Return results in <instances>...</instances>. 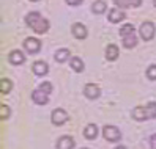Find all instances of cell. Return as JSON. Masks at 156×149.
I'll return each instance as SVG.
<instances>
[{
    "mask_svg": "<svg viewBox=\"0 0 156 149\" xmlns=\"http://www.w3.org/2000/svg\"><path fill=\"white\" fill-rule=\"evenodd\" d=\"M25 22H27V25H29L35 33L43 35V33H46V32L49 30V22H48V19H44V17H43L40 13H36V11H32V13L27 14Z\"/></svg>",
    "mask_w": 156,
    "mask_h": 149,
    "instance_id": "obj_1",
    "label": "cell"
},
{
    "mask_svg": "<svg viewBox=\"0 0 156 149\" xmlns=\"http://www.w3.org/2000/svg\"><path fill=\"white\" fill-rule=\"evenodd\" d=\"M133 118L136 121H147L156 118V102H148L142 107H136L133 110Z\"/></svg>",
    "mask_w": 156,
    "mask_h": 149,
    "instance_id": "obj_2",
    "label": "cell"
},
{
    "mask_svg": "<svg viewBox=\"0 0 156 149\" xmlns=\"http://www.w3.org/2000/svg\"><path fill=\"white\" fill-rule=\"evenodd\" d=\"M52 93V85L49 82H44L40 85V88H36L33 93H32V99L35 104L38 105H46L49 102V94Z\"/></svg>",
    "mask_w": 156,
    "mask_h": 149,
    "instance_id": "obj_3",
    "label": "cell"
},
{
    "mask_svg": "<svg viewBox=\"0 0 156 149\" xmlns=\"http://www.w3.org/2000/svg\"><path fill=\"white\" fill-rule=\"evenodd\" d=\"M120 36L123 39V46L126 49H133L137 44V36L134 35V27L131 24H125L120 30Z\"/></svg>",
    "mask_w": 156,
    "mask_h": 149,
    "instance_id": "obj_4",
    "label": "cell"
},
{
    "mask_svg": "<svg viewBox=\"0 0 156 149\" xmlns=\"http://www.w3.org/2000/svg\"><path fill=\"white\" fill-rule=\"evenodd\" d=\"M139 33H140V38H142L144 41H150V39H153V36H154V33H156V27H154L153 22L147 21V22H144V24L140 25Z\"/></svg>",
    "mask_w": 156,
    "mask_h": 149,
    "instance_id": "obj_5",
    "label": "cell"
},
{
    "mask_svg": "<svg viewBox=\"0 0 156 149\" xmlns=\"http://www.w3.org/2000/svg\"><path fill=\"white\" fill-rule=\"evenodd\" d=\"M103 135H104V138L107 140V141H111V143H117V141H120V138H122L120 130H118L115 126H104Z\"/></svg>",
    "mask_w": 156,
    "mask_h": 149,
    "instance_id": "obj_6",
    "label": "cell"
},
{
    "mask_svg": "<svg viewBox=\"0 0 156 149\" xmlns=\"http://www.w3.org/2000/svg\"><path fill=\"white\" fill-rule=\"evenodd\" d=\"M51 121H52V124H55V126H63L68 121V113L63 108H55L51 115Z\"/></svg>",
    "mask_w": 156,
    "mask_h": 149,
    "instance_id": "obj_7",
    "label": "cell"
},
{
    "mask_svg": "<svg viewBox=\"0 0 156 149\" xmlns=\"http://www.w3.org/2000/svg\"><path fill=\"white\" fill-rule=\"evenodd\" d=\"M24 49L29 52V53L40 52V49H41V41L36 39V38H27V39L24 41Z\"/></svg>",
    "mask_w": 156,
    "mask_h": 149,
    "instance_id": "obj_8",
    "label": "cell"
},
{
    "mask_svg": "<svg viewBox=\"0 0 156 149\" xmlns=\"http://www.w3.org/2000/svg\"><path fill=\"white\" fill-rule=\"evenodd\" d=\"M84 94H85V97H87V99L95 100V99H98V97H99L101 90H99V86H98V85H95V83H88V85H85V88H84Z\"/></svg>",
    "mask_w": 156,
    "mask_h": 149,
    "instance_id": "obj_9",
    "label": "cell"
},
{
    "mask_svg": "<svg viewBox=\"0 0 156 149\" xmlns=\"http://www.w3.org/2000/svg\"><path fill=\"white\" fill-rule=\"evenodd\" d=\"M71 33H73V36H74V38H77V39H85V38H87V27H85L84 24H80V22L73 24Z\"/></svg>",
    "mask_w": 156,
    "mask_h": 149,
    "instance_id": "obj_10",
    "label": "cell"
},
{
    "mask_svg": "<svg viewBox=\"0 0 156 149\" xmlns=\"http://www.w3.org/2000/svg\"><path fill=\"white\" fill-rule=\"evenodd\" d=\"M32 71H33L35 76H46V74H48V71H49V66H48V63H46V61L38 60V61L33 63Z\"/></svg>",
    "mask_w": 156,
    "mask_h": 149,
    "instance_id": "obj_11",
    "label": "cell"
},
{
    "mask_svg": "<svg viewBox=\"0 0 156 149\" xmlns=\"http://www.w3.org/2000/svg\"><path fill=\"white\" fill-rule=\"evenodd\" d=\"M120 55V49L117 44H109L106 47V60L107 61H115Z\"/></svg>",
    "mask_w": 156,
    "mask_h": 149,
    "instance_id": "obj_12",
    "label": "cell"
},
{
    "mask_svg": "<svg viewBox=\"0 0 156 149\" xmlns=\"http://www.w3.org/2000/svg\"><path fill=\"white\" fill-rule=\"evenodd\" d=\"M74 147V140L69 135H63L57 141V149H73Z\"/></svg>",
    "mask_w": 156,
    "mask_h": 149,
    "instance_id": "obj_13",
    "label": "cell"
},
{
    "mask_svg": "<svg viewBox=\"0 0 156 149\" xmlns=\"http://www.w3.org/2000/svg\"><path fill=\"white\" fill-rule=\"evenodd\" d=\"M8 61L17 66V64H22L25 61V57H24V53L21 50H11L10 55H8Z\"/></svg>",
    "mask_w": 156,
    "mask_h": 149,
    "instance_id": "obj_14",
    "label": "cell"
},
{
    "mask_svg": "<svg viewBox=\"0 0 156 149\" xmlns=\"http://www.w3.org/2000/svg\"><path fill=\"white\" fill-rule=\"evenodd\" d=\"M126 17V14H125V11H120V10H111L109 11V14H107V19L111 21L112 24H118V22H122L123 19Z\"/></svg>",
    "mask_w": 156,
    "mask_h": 149,
    "instance_id": "obj_15",
    "label": "cell"
},
{
    "mask_svg": "<svg viewBox=\"0 0 156 149\" xmlns=\"http://www.w3.org/2000/svg\"><path fill=\"white\" fill-rule=\"evenodd\" d=\"M114 3L120 8H137L142 5V0H114Z\"/></svg>",
    "mask_w": 156,
    "mask_h": 149,
    "instance_id": "obj_16",
    "label": "cell"
},
{
    "mask_svg": "<svg viewBox=\"0 0 156 149\" xmlns=\"http://www.w3.org/2000/svg\"><path fill=\"white\" fill-rule=\"evenodd\" d=\"M71 60V53H69V49H58L55 52V61L58 63H65Z\"/></svg>",
    "mask_w": 156,
    "mask_h": 149,
    "instance_id": "obj_17",
    "label": "cell"
},
{
    "mask_svg": "<svg viewBox=\"0 0 156 149\" xmlns=\"http://www.w3.org/2000/svg\"><path fill=\"white\" fill-rule=\"evenodd\" d=\"M96 135H98V127H96V124H88V126L84 129V137H85L87 140H95Z\"/></svg>",
    "mask_w": 156,
    "mask_h": 149,
    "instance_id": "obj_18",
    "label": "cell"
},
{
    "mask_svg": "<svg viewBox=\"0 0 156 149\" xmlns=\"http://www.w3.org/2000/svg\"><path fill=\"white\" fill-rule=\"evenodd\" d=\"M106 10H107V5H106L104 0H96V2L93 3V6H91V11H93L95 14H103Z\"/></svg>",
    "mask_w": 156,
    "mask_h": 149,
    "instance_id": "obj_19",
    "label": "cell"
},
{
    "mask_svg": "<svg viewBox=\"0 0 156 149\" xmlns=\"http://www.w3.org/2000/svg\"><path fill=\"white\" fill-rule=\"evenodd\" d=\"M69 64H71V68L73 69H74L76 72H82V71H84V61H82L79 57H73L71 60H69Z\"/></svg>",
    "mask_w": 156,
    "mask_h": 149,
    "instance_id": "obj_20",
    "label": "cell"
},
{
    "mask_svg": "<svg viewBox=\"0 0 156 149\" xmlns=\"http://www.w3.org/2000/svg\"><path fill=\"white\" fill-rule=\"evenodd\" d=\"M13 88V83L10 79H2V82H0V91L3 93V94H8V93L11 91Z\"/></svg>",
    "mask_w": 156,
    "mask_h": 149,
    "instance_id": "obj_21",
    "label": "cell"
},
{
    "mask_svg": "<svg viewBox=\"0 0 156 149\" xmlns=\"http://www.w3.org/2000/svg\"><path fill=\"white\" fill-rule=\"evenodd\" d=\"M10 115H11V108L10 107H8V105H2V107H0V118H2L3 121L5 119H8V118H10Z\"/></svg>",
    "mask_w": 156,
    "mask_h": 149,
    "instance_id": "obj_22",
    "label": "cell"
},
{
    "mask_svg": "<svg viewBox=\"0 0 156 149\" xmlns=\"http://www.w3.org/2000/svg\"><path fill=\"white\" fill-rule=\"evenodd\" d=\"M147 77L150 80H156V64L148 66V69H147Z\"/></svg>",
    "mask_w": 156,
    "mask_h": 149,
    "instance_id": "obj_23",
    "label": "cell"
},
{
    "mask_svg": "<svg viewBox=\"0 0 156 149\" xmlns=\"http://www.w3.org/2000/svg\"><path fill=\"white\" fill-rule=\"evenodd\" d=\"M84 0H66V3L68 5H73V6H76V5H80Z\"/></svg>",
    "mask_w": 156,
    "mask_h": 149,
    "instance_id": "obj_24",
    "label": "cell"
},
{
    "mask_svg": "<svg viewBox=\"0 0 156 149\" xmlns=\"http://www.w3.org/2000/svg\"><path fill=\"white\" fill-rule=\"evenodd\" d=\"M150 143H151V147H153V149H156V135H153V137H151Z\"/></svg>",
    "mask_w": 156,
    "mask_h": 149,
    "instance_id": "obj_25",
    "label": "cell"
},
{
    "mask_svg": "<svg viewBox=\"0 0 156 149\" xmlns=\"http://www.w3.org/2000/svg\"><path fill=\"white\" fill-rule=\"evenodd\" d=\"M115 149H126V147H125V146H117Z\"/></svg>",
    "mask_w": 156,
    "mask_h": 149,
    "instance_id": "obj_26",
    "label": "cell"
},
{
    "mask_svg": "<svg viewBox=\"0 0 156 149\" xmlns=\"http://www.w3.org/2000/svg\"><path fill=\"white\" fill-rule=\"evenodd\" d=\"M153 3H154V6H156V0H153Z\"/></svg>",
    "mask_w": 156,
    "mask_h": 149,
    "instance_id": "obj_27",
    "label": "cell"
},
{
    "mask_svg": "<svg viewBox=\"0 0 156 149\" xmlns=\"http://www.w3.org/2000/svg\"><path fill=\"white\" fill-rule=\"evenodd\" d=\"M32 2H38V0H32Z\"/></svg>",
    "mask_w": 156,
    "mask_h": 149,
    "instance_id": "obj_28",
    "label": "cell"
},
{
    "mask_svg": "<svg viewBox=\"0 0 156 149\" xmlns=\"http://www.w3.org/2000/svg\"><path fill=\"white\" fill-rule=\"evenodd\" d=\"M84 149H87V147H84Z\"/></svg>",
    "mask_w": 156,
    "mask_h": 149,
    "instance_id": "obj_29",
    "label": "cell"
}]
</instances>
